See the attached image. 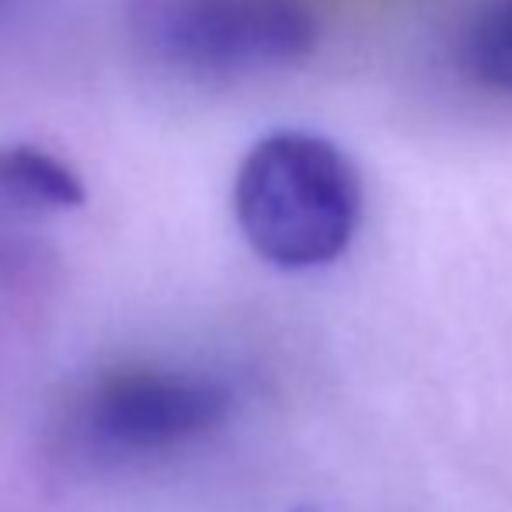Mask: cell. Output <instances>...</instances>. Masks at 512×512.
<instances>
[{
    "instance_id": "cell-1",
    "label": "cell",
    "mask_w": 512,
    "mask_h": 512,
    "mask_svg": "<svg viewBox=\"0 0 512 512\" xmlns=\"http://www.w3.org/2000/svg\"><path fill=\"white\" fill-rule=\"evenodd\" d=\"M359 178L324 136L283 129L248 150L237 168L234 213L255 255L276 269H317L356 234Z\"/></svg>"
},
{
    "instance_id": "cell-6",
    "label": "cell",
    "mask_w": 512,
    "mask_h": 512,
    "mask_svg": "<svg viewBox=\"0 0 512 512\" xmlns=\"http://www.w3.org/2000/svg\"><path fill=\"white\" fill-rule=\"evenodd\" d=\"M297 512H310V509H297Z\"/></svg>"
},
{
    "instance_id": "cell-4",
    "label": "cell",
    "mask_w": 512,
    "mask_h": 512,
    "mask_svg": "<svg viewBox=\"0 0 512 512\" xmlns=\"http://www.w3.org/2000/svg\"><path fill=\"white\" fill-rule=\"evenodd\" d=\"M0 199L56 213V209H81L88 203V189L81 175L67 168L60 157L32 143H11V147H0Z\"/></svg>"
},
{
    "instance_id": "cell-3",
    "label": "cell",
    "mask_w": 512,
    "mask_h": 512,
    "mask_svg": "<svg viewBox=\"0 0 512 512\" xmlns=\"http://www.w3.org/2000/svg\"><path fill=\"white\" fill-rule=\"evenodd\" d=\"M230 391L220 380L171 370L115 373L81 411L84 439L105 457H147L206 436L227 418Z\"/></svg>"
},
{
    "instance_id": "cell-5",
    "label": "cell",
    "mask_w": 512,
    "mask_h": 512,
    "mask_svg": "<svg viewBox=\"0 0 512 512\" xmlns=\"http://www.w3.org/2000/svg\"><path fill=\"white\" fill-rule=\"evenodd\" d=\"M464 56L481 84L512 95V0H499L474 21Z\"/></svg>"
},
{
    "instance_id": "cell-2",
    "label": "cell",
    "mask_w": 512,
    "mask_h": 512,
    "mask_svg": "<svg viewBox=\"0 0 512 512\" xmlns=\"http://www.w3.org/2000/svg\"><path fill=\"white\" fill-rule=\"evenodd\" d=\"M136 35L185 74L244 77L307 60L317 21L304 0H136Z\"/></svg>"
}]
</instances>
